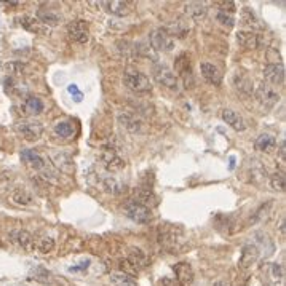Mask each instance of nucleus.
Instances as JSON below:
<instances>
[{
	"instance_id": "f257e3e1",
	"label": "nucleus",
	"mask_w": 286,
	"mask_h": 286,
	"mask_svg": "<svg viewBox=\"0 0 286 286\" xmlns=\"http://www.w3.org/2000/svg\"><path fill=\"white\" fill-rule=\"evenodd\" d=\"M159 241L167 249H178L184 241V233L176 225H160Z\"/></svg>"
},
{
	"instance_id": "f03ea898",
	"label": "nucleus",
	"mask_w": 286,
	"mask_h": 286,
	"mask_svg": "<svg viewBox=\"0 0 286 286\" xmlns=\"http://www.w3.org/2000/svg\"><path fill=\"white\" fill-rule=\"evenodd\" d=\"M154 79L157 80L159 85L165 86L170 91H179V79L178 75L165 64H155L152 69Z\"/></svg>"
},
{
	"instance_id": "7ed1b4c3",
	"label": "nucleus",
	"mask_w": 286,
	"mask_h": 286,
	"mask_svg": "<svg viewBox=\"0 0 286 286\" xmlns=\"http://www.w3.org/2000/svg\"><path fill=\"white\" fill-rule=\"evenodd\" d=\"M125 214L137 224H147L152 219V211L149 206L139 203L137 200H129L125 205Z\"/></svg>"
},
{
	"instance_id": "20e7f679",
	"label": "nucleus",
	"mask_w": 286,
	"mask_h": 286,
	"mask_svg": "<svg viewBox=\"0 0 286 286\" xmlns=\"http://www.w3.org/2000/svg\"><path fill=\"white\" fill-rule=\"evenodd\" d=\"M123 82L129 90L134 93H149L151 91V80L147 79V75H144L139 71H128L123 75Z\"/></svg>"
},
{
	"instance_id": "39448f33",
	"label": "nucleus",
	"mask_w": 286,
	"mask_h": 286,
	"mask_svg": "<svg viewBox=\"0 0 286 286\" xmlns=\"http://www.w3.org/2000/svg\"><path fill=\"white\" fill-rule=\"evenodd\" d=\"M101 162L104 165V168L110 173H117L120 170H123L126 165L125 159L114 149V147H104L101 151Z\"/></svg>"
},
{
	"instance_id": "423d86ee",
	"label": "nucleus",
	"mask_w": 286,
	"mask_h": 286,
	"mask_svg": "<svg viewBox=\"0 0 286 286\" xmlns=\"http://www.w3.org/2000/svg\"><path fill=\"white\" fill-rule=\"evenodd\" d=\"M149 42L154 50L157 51H171L173 47H175V40L167 32L165 28H159V29H154L149 34Z\"/></svg>"
},
{
	"instance_id": "0eeeda50",
	"label": "nucleus",
	"mask_w": 286,
	"mask_h": 286,
	"mask_svg": "<svg viewBox=\"0 0 286 286\" xmlns=\"http://www.w3.org/2000/svg\"><path fill=\"white\" fill-rule=\"evenodd\" d=\"M67 36L71 40L80 43H86L90 40V26L85 20H77V21H72L71 24L67 26Z\"/></svg>"
},
{
	"instance_id": "6e6552de",
	"label": "nucleus",
	"mask_w": 286,
	"mask_h": 286,
	"mask_svg": "<svg viewBox=\"0 0 286 286\" xmlns=\"http://www.w3.org/2000/svg\"><path fill=\"white\" fill-rule=\"evenodd\" d=\"M16 131L23 136V139L34 142V141H39L42 137L43 126L37 122H20L16 125Z\"/></svg>"
},
{
	"instance_id": "1a4fd4ad",
	"label": "nucleus",
	"mask_w": 286,
	"mask_h": 286,
	"mask_svg": "<svg viewBox=\"0 0 286 286\" xmlns=\"http://www.w3.org/2000/svg\"><path fill=\"white\" fill-rule=\"evenodd\" d=\"M256 98L265 109H272L275 104L280 101V94L276 93L270 85L264 83L256 90Z\"/></svg>"
},
{
	"instance_id": "9d476101",
	"label": "nucleus",
	"mask_w": 286,
	"mask_h": 286,
	"mask_svg": "<svg viewBox=\"0 0 286 286\" xmlns=\"http://www.w3.org/2000/svg\"><path fill=\"white\" fill-rule=\"evenodd\" d=\"M237 42L246 50H256V48L262 47L264 39H262V36H259V34H256L254 31H240L237 34Z\"/></svg>"
},
{
	"instance_id": "9b49d317",
	"label": "nucleus",
	"mask_w": 286,
	"mask_h": 286,
	"mask_svg": "<svg viewBox=\"0 0 286 286\" xmlns=\"http://www.w3.org/2000/svg\"><path fill=\"white\" fill-rule=\"evenodd\" d=\"M259 254H261V251L257 249L256 245H245L241 248V254H240V259H238V267L246 270V268L253 267L257 259H259Z\"/></svg>"
},
{
	"instance_id": "f8f14e48",
	"label": "nucleus",
	"mask_w": 286,
	"mask_h": 286,
	"mask_svg": "<svg viewBox=\"0 0 286 286\" xmlns=\"http://www.w3.org/2000/svg\"><path fill=\"white\" fill-rule=\"evenodd\" d=\"M264 79L272 85H281L284 82V66L267 64L264 69Z\"/></svg>"
},
{
	"instance_id": "ddd939ff",
	"label": "nucleus",
	"mask_w": 286,
	"mask_h": 286,
	"mask_svg": "<svg viewBox=\"0 0 286 286\" xmlns=\"http://www.w3.org/2000/svg\"><path fill=\"white\" fill-rule=\"evenodd\" d=\"M37 20L43 24V26H58L61 23L63 16L59 12L53 10V8H45V7H40L39 12H37Z\"/></svg>"
},
{
	"instance_id": "4468645a",
	"label": "nucleus",
	"mask_w": 286,
	"mask_h": 286,
	"mask_svg": "<svg viewBox=\"0 0 286 286\" xmlns=\"http://www.w3.org/2000/svg\"><path fill=\"white\" fill-rule=\"evenodd\" d=\"M200 71H202V75H203V79L208 82V83H211L214 86H218L221 85L222 82V74L218 67H216L214 64L211 63H202L200 64Z\"/></svg>"
},
{
	"instance_id": "2eb2a0df",
	"label": "nucleus",
	"mask_w": 286,
	"mask_h": 286,
	"mask_svg": "<svg viewBox=\"0 0 286 286\" xmlns=\"http://www.w3.org/2000/svg\"><path fill=\"white\" fill-rule=\"evenodd\" d=\"M222 120L229 126H232L233 129H235V131H245V129H246V122L243 120V117H241L240 114H237V112L232 110V109L222 110Z\"/></svg>"
},
{
	"instance_id": "dca6fc26",
	"label": "nucleus",
	"mask_w": 286,
	"mask_h": 286,
	"mask_svg": "<svg viewBox=\"0 0 286 286\" xmlns=\"http://www.w3.org/2000/svg\"><path fill=\"white\" fill-rule=\"evenodd\" d=\"M173 270L176 273V278L178 281L183 284V286H187L194 281V268L190 267V264L187 262H179L173 267Z\"/></svg>"
},
{
	"instance_id": "f3484780",
	"label": "nucleus",
	"mask_w": 286,
	"mask_h": 286,
	"mask_svg": "<svg viewBox=\"0 0 286 286\" xmlns=\"http://www.w3.org/2000/svg\"><path fill=\"white\" fill-rule=\"evenodd\" d=\"M51 162L56 165V168H59L63 173H72L74 171V162L69 155L63 151L51 152Z\"/></svg>"
},
{
	"instance_id": "a211bd4d",
	"label": "nucleus",
	"mask_w": 286,
	"mask_h": 286,
	"mask_svg": "<svg viewBox=\"0 0 286 286\" xmlns=\"http://www.w3.org/2000/svg\"><path fill=\"white\" fill-rule=\"evenodd\" d=\"M176 72L179 74L181 79L184 80V85L189 86V79L192 82V67H190V61L187 55H179L176 59Z\"/></svg>"
},
{
	"instance_id": "6ab92c4d",
	"label": "nucleus",
	"mask_w": 286,
	"mask_h": 286,
	"mask_svg": "<svg viewBox=\"0 0 286 286\" xmlns=\"http://www.w3.org/2000/svg\"><path fill=\"white\" fill-rule=\"evenodd\" d=\"M18 21L26 31L34 32V34H40V36H45L47 34V28L37 18H34V16L24 15V16H21V18H18Z\"/></svg>"
},
{
	"instance_id": "aec40b11",
	"label": "nucleus",
	"mask_w": 286,
	"mask_h": 286,
	"mask_svg": "<svg viewBox=\"0 0 286 286\" xmlns=\"http://www.w3.org/2000/svg\"><path fill=\"white\" fill-rule=\"evenodd\" d=\"M21 159H23V162H26V163H28L29 167L34 168V170H43V168H47L45 159H43L40 154L34 152V151H29V149L23 151V152H21Z\"/></svg>"
},
{
	"instance_id": "412c9836",
	"label": "nucleus",
	"mask_w": 286,
	"mask_h": 286,
	"mask_svg": "<svg viewBox=\"0 0 286 286\" xmlns=\"http://www.w3.org/2000/svg\"><path fill=\"white\" fill-rule=\"evenodd\" d=\"M184 12L189 18L192 20H203L206 13H208V8H206V4H202V2H189L184 5Z\"/></svg>"
},
{
	"instance_id": "4be33fe9",
	"label": "nucleus",
	"mask_w": 286,
	"mask_h": 286,
	"mask_svg": "<svg viewBox=\"0 0 286 286\" xmlns=\"http://www.w3.org/2000/svg\"><path fill=\"white\" fill-rule=\"evenodd\" d=\"M118 120H120V123H122V126L131 133H139L142 128V122L133 114H122L118 117Z\"/></svg>"
},
{
	"instance_id": "5701e85b",
	"label": "nucleus",
	"mask_w": 286,
	"mask_h": 286,
	"mask_svg": "<svg viewBox=\"0 0 286 286\" xmlns=\"http://www.w3.org/2000/svg\"><path fill=\"white\" fill-rule=\"evenodd\" d=\"M106 12L115 15V16H126L129 13V5L126 2H120V0H114V2H102L101 4Z\"/></svg>"
},
{
	"instance_id": "b1692460",
	"label": "nucleus",
	"mask_w": 286,
	"mask_h": 286,
	"mask_svg": "<svg viewBox=\"0 0 286 286\" xmlns=\"http://www.w3.org/2000/svg\"><path fill=\"white\" fill-rule=\"evenodd\" d=\"M254 146H256V149L261 152H272L276 147V139L272 134H261L256 139Z\"/></svg>"
},
{
	"instance_id": "393cba45",
	"label": "nucleus",
	"mask_w": 286,
	"mask_h": 286,
	"mask_svg": "<svg viewBox=\"0 0 286 286\" xmlns=\"http://www.w3.org/2000/svg\"><path fill=\"white\" fill-rule=\"evenodd\" d=\"M241 24L251 29H262L261 21L257 20V16L251 8H243V10H241Z\"/></svg>"
},
{
	"instance_id": "a878e982",
	"label": "nucleus",
	"mask_w": 286,
	"mask_h": 286,
	"mask_svg": "<svg viewBox=\"0 0 286 286\" xmlns=\"http://www.w3.org/2000/svg\"><path fill=\"white\" fill-rule=\"evenodd\" d=\"M43 102L42 99L36 98V96H29V98H26L24 101V110H26V114H29V115H39L43 112Z\"/></svg>"
},
{
	"instance_id": "bb28decb",
	"label": "nucleus",
	"mask_w": 286,
	"mask_h": 286,
	"mask_svg": "<svg viewBox=\"0 0 286 286\" xmlns=\"http://www.w3.org/2000/svg\"><path fill=\"white\" fill-rule=\"evenodd\" d=\"M102 187L106 189L109 194H114V195L122 194L125 190V186L120 183L115 176H106V178H104L102 179Z\"/></svg>"
},
{
	"instance_id": "cd10ccee",
	"label": "nucleus",
	"mask_w": 286,
	"mask_h": 286,
	"mask_svg": "<svg viewBox=\"0 0 286 286\" xmlns=\"http://www.w3.org/2000/svg\"><path fill=\"white\" fill-rule=\"evenodd\" d=\"M110 283L114 286H137L136 280L131 275L123 272H114L110 275Z\"/></svg>"
},
{
	"instance_id": "c85d7f7f",
	"label": "nucleus",
	"mask_w": 286,
	"mask_h": 286,
	"mask_svg": "<svg viewBox=\"0 0 286 286\" xmlns=\"http://www.w3.org/2000/svg\"><path fill=\"white\" fill-rule=\"evenodd\" d=\"M10 198H12L13 203L23 205V206H28V205L32 203V195L26 189H21V187L15 189L13 192H12V195H10Z\"/></svg>"
},
{
	"instance_id": "c756f323",
	"label": "nucleus",
	"mask_w": 286,
	"mask_h": 286,
	"mask_svg": "<svg viewBox=\"0 0 286 286\" xmlns=\"http://www.w3.org/2000/svg\"><path fill=\"white\" fill-rule=\"evenodd\" d=\"M50 272L47 270L45 267H42V265H36V267H32L31 268V272H29V278L34 280V281H39V283H43V284H47L50 283Z\"/></svg>"
},
{
	"instance_id": "7c9ffc66",
	"label": "nucleus",
	"mask_w": 286,
	"mask_h": 286,
	"mask_svg": "<svg viewBox=\"0 0 286 286\" xmlns=\"http://www.w3.org/2000/svg\"><path fill=\"white\" fill-rule=\"evenodd\" d=\"M4 83H5V91L8 94H13V96H23V94H26V86L12 79V77H7Z\"/></svg>"
},
{
	"instance_id": "2f4dec72",
	"label": "nucleus",
	"mask_w": 286,
	"mask_h": 286,
	"mask_svg": "<svg viewBox=\"0 0 286 286\" xmlns=\"http://www.w3.org/2000/svg\"><path fill=\"white\" fill-rule=\"evenodd\" d=\"M128 262L136 268H142L147 262L144 251L137 249V248H131V251H129V254H128Z\"/></svg>"
},
{
	"instance_id": "473e14b6",
	"label": "nucleus",
	"mask_w": 286,
	"mask_h": 286,
	"mask_svg": "<svg viewBox=\"0 0 286 286\" xmlns=\"http://www.w3.org/2000/svg\"><path fill=\"white\" fill-rule=\"evenodd\" d=\"M53 129L59 137H71L75 131L74 123L69 122V120H61V122H58Z\"/></svg>"
},
{
	"instance_id": "72a5a7b5",
	"label": "nucleus",
	"mask_w": 286,
	"mask_h": 286,
	"mask_svg": "<svg viewBox=\"0 0 286 286\" xmlns=\"http://www.w3.org/2000/svg\"><path fill=\"white\" fill-rule=\"evenodd\" d=\"M18 243L24 251H28V253H32V251L36 249V240H34V237L26 230H21L18 233Z\"/></svg>"
},
{
	"instance_id": "f704fd0d",
	"label": "nucleus",
	"mask_w": 286,
	"mask_h": 286,
	"mask_svg": "<svg viewBox=\"0 0 286 286\" xmlns=\"http://www.w3.org/2000/svg\"><path fill=\"white\" fill-rule=\"evenodd\" d=\"M4 71L15 79V77H23L24 72H26V66L23 63H18V61H10V63H5L4 64Z\"/></svg>"
},
{
	"instance_id": "c9c22d12",
	"label": "nucleus",
	"mask_w": 286,
	"mask_h": 286,
	"mask_svg": "<svg viewBox=\"0 0 286 286\" xmlns=\"http://www.w3.org/2000/svg\"><path fill=\"white\" fill-rule=\"evenodd\" d=\"M216 20L227 29L233 28V24H235V16H233V12L230 10H219L218 15H216Z\"/></svg>"
},
{
	"instance_id": "e433bc0d",
	"label": "nucleus",
	"mask_w": 286,
	"mask_h": 286,
	"mask_svg": "<svg viewBox=\"0 0 286 286\" xmlns=\"http://www.w3.org/2000/svg\"><path fill=\"white\" fill-rule=\"evenodd\" d=\"M137 202L142 203V205H157V197L154 195V192L151 189H139L137 190Z\"/></svg>"
},
{
	"instance_id": "4c0bfd02",
	"label": "nucleus",
	"mask_w": 286,
	"mask_h": 286,
	"mask_svg": "<svg viewBox=\"0 0 286 286\" xmlns=\"http://www.w3.org/2000/svg\"><path fill=\"white\" fill-rule=\"evenodd\" d=\"M36 249L42 254H48L55 249V240L51 237H43L39 241H36Z\"/></svg>"
},
{
	"instance_id": "58836bf2",
	"label": "nucleus",
	"mask_w": 286,
	"mask_h": 286,
	"mask_svg": "<svg viewBox=\"0 0 286 286\" xmlns=\"http://www.w3.org/2000/svg\"><path fill=\"white\" fill-rule=\"evenodd\" d=\"M254 238L257 240V249L261 251V248H264L265 249V246H268V249L270 251H275V246H273V241L270 240V237L267 235V233H264V232H256L254 233ZM264 254H267V251Z\"/></svg>"
},
{
	"instance_id": "ea45409f",
	"label": "nucleus",
	"mask_w": 286,
	"mask_h": 286,
	"mask_svg": "<svg viewBox=\"0 0 286 286\" xmlns=\"http://www.w3.org/2000/svg\"><path fill=\"white\" fill-rule=\"evenodd\" d=\"M233 82H235L237 88L241 90V91H245V93H251V91H253V83H251V80L248 79L245 74H241V72L237 74L235 79H233Z\"/></svg>"
},
{
	"instance_id": "a19ab883",
	"label": "nucleus",
	"mask_w": 286,
	"mask_h": 286,
	"mask_svg": "<svg viewBox=\"0 0 286 286\" xmlns=\"http://www.w3.org/2000/svg\"><path fill=\"white\" fill-rule=\"evenodd\" d=\"M270 184H272V187H273L275 190H280V192H283L284 186H286V179H284L283 173H275V175H272Z\"/></svg>"
},
{
	"instance_id": "79ce46f5",
	"label": "nucleus",
	"mask_w": 286,
	"mask_h": 286,
	"mask_svg": "<svg viewBox=\"0 0 286 286\" xmlns=\"http://www.w3.org/2000/svg\"><path fill=\"white\" fill-rule=\"evenodd\" d=\"M270 208H272V202L264 203V205L256 211L253 221H254V222H257V221H264V219L267 218V216H268V213H270Z\"/></svg>"
},
{
	"instance_id": "37998d69",
	"label": "nucleus",
	"mask_w": 286,
	"mask_h": 286,
	"mask_svg": "<svg viewBox=\"0 0 286 286\" xmlns=\"http://www.w3.org/2000/svg\"><path fill=\"white\" fill-rule=\"evenodd\" d=\"M270 276H272V280L273 281H283L284 278V272H283V267L280 264H272L270 265Z\"/></svg>"
},
{
	"instance_id": "c03bdc74",
	"label": "nucleus",
	"mask_w": 286,
	"mask_h": 286,
	"mask_svg": "<svg viewBox=\"0 0 286 286\" xmlns=\"http://www.w3.org/2000/svg\"><path fill=\"white\" fill-rule=\"evenodd\" d=\"M90 264H91V261L90 259H83V261H80L77 265H74V267H69V272L71 273H77V272H86L90 268Z\"/></svg>"
},
{
	"instance_id": "a18cd8bd",
	"label": "nucleus",
	"mask_w": 286,
	"mask_h": 286,
	"mask_svg": "<svg viewBox=\"0 0 286 286\" xmlns=\"http://www.w3.org/2000/svg\"><path fill=\"white\" fill-rule=\"evenodd\" d=\"M67 91H69V94H71V96H74V99L77 101V102H80L82 99H83V94H82V91L79 90V86H77L75 83H71L67 86Z\"/></svg>"
},
{
	"instance_id": "49530a36",
	"label": "nucleus",
	"mask_w": 286,
	"mask_h": 286,
	"mask_svg": "<svg viewBox=\"0 0 286 286\" xmlns=\"http://www.w3.org/2000/svg\"><path fill=\"white\" fill-rule=\"evenodd\" d=\"M213 286H230V283L225 281V280H218V281H214Z\"/></svg>"
},
{
	"instance_id": "de8ad7c7",
	"label": "nucleus",
	"mask_w": 286,
	"mask_h": 286,
	"mask_svg": "<svg viewBox=\"0 0 286 286\" xmlns=\"http://www.w3.org/2000/svg\"><path fill=\"white\" fill-rule=\"evenodd\" d=\"M280 155H281V159L284 160V142H281V146H280Z\"/></svg>"
}]
</instances>
